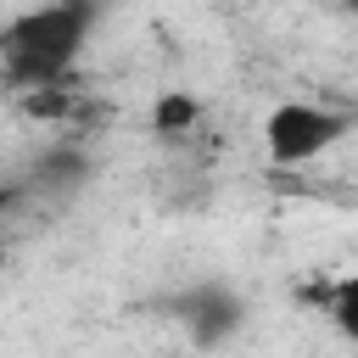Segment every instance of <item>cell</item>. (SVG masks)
I'll return each mask as SVG.
<instances>
[{"mask_svg":"<svg viewBox=\"0 0 358 358\" xmlns=\"http://www.w3.org/2000/svg\"><path fill=\"white\" fill-rule=\"evenodd\" d=\"M95 11L84 0H45L0 28V73L22 90H56L84 56Z\"/></svg>","mask_w":358,"mask_h":358,"instance_id":"obj_1","label":"cell"},{"mask_svg":"<svg viewBox=\"0 0 358 358\" xmlns=\"http://www.w3.org/2000/svg\"><path fill=\"white\" fill-rule=\"evenodd\" d=\"M352 129L347 112L336 106H319V101H280L268 117H263V151L274 168H302L313 157H324L330 145H341Z\"/></svg>","mask_w":358,"mask_h":358,"instance_id":"obj_2","label":"cell"},{"mask_svg":"<svg viewBox=\"0 0 358 358\" xmlns=\"http://www.w3.org/2000/svg\"><path fill=\"white\" fill-rule=\"evenodd\" d=\"M179 319H185L190 341H201V347H218L224 336H235V330H241V319H246V302H241L229 285L207 280V285H196V291H185V296H179Z\"/></svg>","mask_w":358,"mask_h":358,"instance_id":"obj_3","label":"cell"},{"mask_svg":"<svg viewBox=\"0 0 358 358\" xmlns=\"http://www.w3.org/2000/svg\"><path fill=\"white\" fill-rule=\"evenodd\" d=\"M324 313H330V324H336L347 341H358V274H341V280L324 291Z\"/></svg>","mask_w":358,"mask_h":358,"instance_id":"obj_4","label":"cell"},{"mask_svg":"<svg viewBox=\"0 0 358 358\" xmlns=\"http://www.w3.org/2000/svg\"><path fill=\"white\" fill-rule=\"evenodd\" d=\"M196 112H201V106H196L185 90H162L157 106H151V129H157V134H185V129L196 123Z\"/></svg>","mask_w":358,"mask_h":358,"instance_id":"obj_5","label":"cell"},{"mask_svg":"<svg viewBox=\"0 0 358 358\" xmlns=\"http://www.w3.org/2000/svg\"><path fill=\"white\" fill-rule=\"evenodd\" d=\"M347 6H352V11H358V0H347Z\"/></svg>","mask_w":358,"mask_h":358,"instance_id":"obj_6","label":"cell"}]
</instances>
